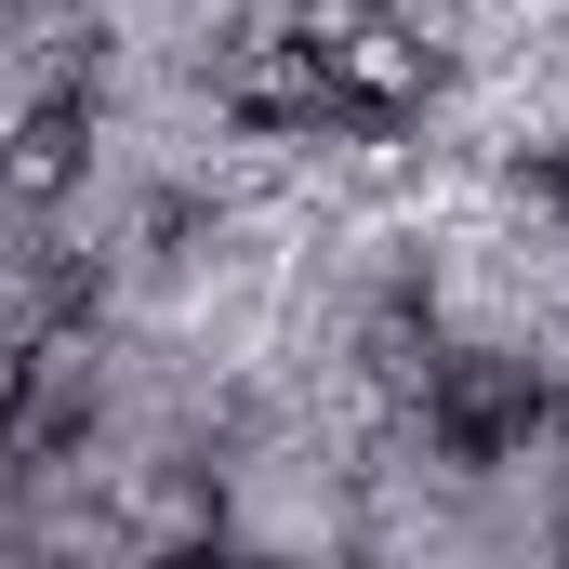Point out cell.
<instances>
[{
    "label": "cell",
    "instance_id": "obj_3",
    "mask_svg": "<svg viewBox=\"0 0 569 569\" xmlns=\"http://www.w3.org/2000/svg\"><path fill=\"white\" fill-rule=\"evenodd\" d=\"M212 93H226L252 133H318V120H345L331 67H318L291 27H226V53H212Z\"/></svg>",
    "mask_w": 569,
    "mask_h": 569
},
{
    "label": "cell",
    "instance_id": "obj_2",
    "mask_svg": "<svg viewBox=\"0 0 569 569\" xmlns=\"http://www.w3.org/2000/svg\"><path fill=\"white\" fill-rule=\"evenodd\" d=\"M543 371L530 358H437L425 371V425H437V450L450 463H517L530 437H543Z\"/></svg>",
    "mask_w": 569,
    "mask_h": 569
},
{
    "label": "cell",
    "instance_id": "obj_6",
    "mask_svg": "<svg viewBox=\"0 0 569 569\" xmlns=\"http://www.w3.org/2000/svg\"><path fill=\"white\" fill-rule=\"evenodd\" d=\"M543 199H557V212H569V146H557V159H543Z\"/></svg>",
    "mask_w": 569,
    "mask_h": 569
},
{
    "label": "cell",
    "instance_id": "obj_4",
    "mask_svg": "<svg viewBox=\"0 0 569 569\" xmlns=\"http://www.w3.org/2000/svg\"><path fill=\"white\" fill-rule=\"evenodd\" d=\"M80 172H93V107H80V93H40V107L13 120V146H0V199L53 212Z\"/></svg>",
    "mask_w": 569,
    "mask_h": 569
},
{
    "label": "cell",
    "instance_id": "obj_1",
    "mask_svg": "<svg viewBox=\"0 0 569 569\" xmlns=\"http://www.w3.org/2000/svg\"><path fill=\"white\" fill-rule=\"evenodd\" d=\"M279 27L331 67V93H345V120H358V133H385V120H411V107H425V40L398 27V0H291Z\"/></svg>",
    "mask_w": 569,
    "mask_h": 569
},
{
    "label": "cell",
    "instance_id": "obj_5",
    "mask_svg": "<svg viewBox=\"0 0 569 569\" xmlns=\"http://www.w3.org/2000/svg\"><path fill=\"white\" fill-rule=\"evenodd\" d=\"M80 437V345L53 331V345H27V371H13V398H0V463H40V450H67Z\"/></svg>",
    "mask_w": 569,
    "mask_h": 569
}]
</instances>
